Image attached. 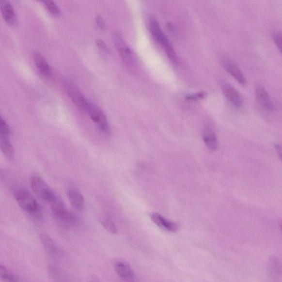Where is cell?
I'll return each instance as SVG.
<instances>
[{"instance_id":"16","label":"cell","mask_w":282,"mask_h":282,"mask_svg":"<svg viewBox=\"0 0 282 282\" xmlns=\"http://www.w3.org/2000/svg\"><path fill=\"white\" fill-rule=\"evenodd\" d=\"M202 136L204 144L208 150L216 151L218 148L219 142L214 131L209 127L205 128Z\"/></svg>"},{"instance_id":"11","label":"cell","mask_w":282,"mask_h":282,"mask_svg":"<svg viewBox=\"0 0 282 282\" xmlns=\"http://www.w3.org/2000/svg\"><path fill=\"white\" fill-rule=\"evenodd\" d=\"M0 9L2 17L8 26L15 27L17 25V17L14 7L10 1L7 0L0 1Z\"/></svg>"},{"instance_id":"6","label":"cell","mask_w":282,"mask_h":282,"mask_svg":"<svg viewBox=\"0 0 282 282\" xmlns=\"http://www.w3.org/2000/svg\"><path fill=\"white\" fill-rule=\"evenodd\" d=\"M63 86L67 95L76 106L85 110L88 100L85 98L79 88L72 80L63 79Z\"/></svg>"},{"instance_id":"28","label":"cell","mask_w":282,"mask_h":282,"mask_svg":"<svg viewBox=\"0 0 282 282\" xmlns=\"http://www.w3.org/2000/svg\"><path fill=\"white\" fill-rule=\"evenodd\" d=\"M275 148L278 155H279L280 158L282 162V145L279 143L275 144Z\"/></svg>"},{"instance_id":"30","label":"cell","mask_w":282,"mask_h":282,"mask_svg":"<svg viewBox=\"0 0 282 282\" xmlns=\"http://www.w3.org/2000/svg\"><path fill=\"white\" fill-rule=\"evenodd\" d=\"M279 226L281 229V231L282 232V219H280L279 221Z\"/></svg>"},{"instance_id":"22","label":"cell","mask_w":282,"mask_h":282,"mask_svg":"<svg viewBox=\"0 0 282 282\" xmlns=\"http://www.w3.org/2000/svg\"><path fill=\"white\" fill-rule=\"evenodd\" d=\"M44 3L45 4L47 10L50 12L52 15L58 17L60 15V10L55 2L51 1V0H46V1H44Z\"/></svg>"},{"instance_id":"7","label":"cell","mask_w":282,"mask_h":282,"mask_svg":"<svg viewBox=\"0 0 282 282\" xmlns=\"http://www.w3.org/2000/svg\"><path fill=\"white\" fill-rule=\"evenodd\" d=\"M115 46L118 50L121 58L125 63L127 66L131 67H135V57L130 47L127 46L125 41L122 35L116 33L114 35Z\"/></svg>"},{"instance_id":"2","label":"cell","mask_w":282,"mask_h":282,"mask_svg":"<svg viewBox=\"0 0 282 282\" xmlns=\"http://www.w3.org/2000/svg\"><path fill=\"white\" fill-rule=\"evenodd\" d=\"M15 198L24 211L34 215L39 212L40 209L37 201L26 189H17L15 192Z\"/></svg>"},{"instance_id":"19","label":"cell","mask_w":282,"mask_h":282,"mask_svg":"<svg viewBox=\"0 0 282 282\" xmlns=\"http://www.w3.org/2000/svg\"><path fill=\"white\" fill-rule=\"evenodd\" d=\"M268 271L270 275L273 279H277L280 272V265L279 260L276 257L270 258L268 264Z\"/></svg>"},{"instance_id":"15","label":"cell","mask_w":282,"mask_h":282,"mask_svg":"<svg viewBox=\"0 0 282 282\" xmlns=\"http://www.w3.org/2000/svg\"><path fill=\"white\" fill-rule=\"evenodd\" d=\"M34 63L38 71L44 76L49 77L51 75V68L44 56L37 51L33 54Z\"/></svg>"},{"instance_id":"4","label":"cell","mask_w":282,"mask_h":282,"mask_svg":"<svg viewBox=\"0 0 282 282\" xmlns=\"http://www.w3.org/2000/svg\"><path fill=\"white\" fill-rule=\"evenodd\" d=\"M85 111L89 115L93 122L100 131L106 134H108L110 133V124H109L106 115L101 109L96 106L95 103L88 100Z\"/></svg>"},{"instance_id":"10","label":"cell","mask_w":282,"mask_h":282,"mask_svg":"<svg viewBox=\"0 0 282 282\" xmlns=\"http://www.w3.org/2000/svg\"><path fill=\"white\" fill-rule=\"evenodd\" d=\"M221 64L224 70L229 74H230L237 82L239 83L241 85H245L247 83V78L236 63L230 59L224 58L221 60Z\"/></svg>"},{"instance_id":"18","label":"cell","mask_w":282,"mask_h":282,"mask_svg":"<svg viewBox=\"0 0 282 282\" xmlns=\"http://www.w3.org/2000/svg\"><path fill=\"white\" fill-rule=\"evenodd\" d=\"M40 239L44 247L51 255H57L59 253V248L54 240L45 233H42L40 235Z\"/></svg>"},{"instance_id":"1","label":"cell","mask_w":282,"mask_h":282,"mask_svg":"<svg viewBox=\"0 0 282 282\" xmlns=\"http://www.w3.org/2000/svg\"><path fill=\"white\" fill-rule=\"evenodd\" d=\"M149 30H150L152 37H154L156 41L163 47L171 61L173 63H178V59L174 48L172 47L166 35L164 33L158 22L154 17H152L150 19Z\"/></svg>"},{"instance_id":"9","label":"cell","mask_w":282,"mask_h":282,"mask_svg":"<svg viewBox=\"0 0 282 282\" xmlns=\"http://www.w3.org/2000/svg\"><path fill=\"white\" fill-rule=\"evenodd\" d=\"M220 86L225 98L233 106L236 108H240L242 106V98L235 87L230 83L223 80H220Z\"/></svg>"},{"instance_id":"29","label":"cell","mask_w":282,"mask_h":282,"mask_svg":"<svg viewBox=\"0 0 282 282\" xmlns=\"http://www.w3.org/2000/svg\"><path fill=\"white\" fill-rule=\"evenodd\" d=\"M89 282H101V281H100L97 277L93 276L90 278Z\"/></svg>"},{"instance_id":"12","label":"cell","mask_w":282,"mask_h":282,"mask_svg":"<svg viewBox=\"0 0 282 282\" xmlns=\"http://www.w3.org/2000/svg\"><path fill=\"white\" fill-rule=\"evenodd\" d=\"M255 94L258 102L261 106L267 110H275V106L274 104L271 96L265 87L259 84L256 87Z\"/></svg>"},{"instance_id":"21","label":"cell","mask_w":282,"mask_h":282,"mask_svg":"<svg viewBox=\"0 0 282 282\" xmlns=\"http://www.w3.org/2000/svg\"><path fill=\"white\" fill-rule=\"evenodd\" d=\"M100 223L103 225L104 228L112 234L118 233V228H117L114 221L109 217H102L99 220Z\"/></svg>"},{"instance_id":"24","label":"cell","mask_w":282,"mask_h":282,"mask_svg":"<svg viewBox=\"0 0 282 282\" xmlns=\"http://www.w3.org/2000/svg\"><path fill=\"white\" fill-rule=\"evenodd\" d=\"M273 41L282 54V31H277L273 35Z\"/></svg>"},{"instance_id":"3","label":"cell","mask_w":282,"mask_h":282,"mask_svg":"<svg viewBox=\"0 0 282 282\" xmlns=\"http://www.w3.org/2000/svg\"><path fill=\"white\" fill-rule=\"evenodd\" d=\"M50 204L54 216L61 222L69 225L78 223L77 217L68 210L63 201L57 196Z\"/></svg>"},{"instance_id":"20","label":"cell","mask_w":282,"mask_h":282,"mask_svg":"<svg viewBox=\"0 0 282 282\" xmlns=\"http://www.w3.org/2000/svg\"><path fill=\"white\" fill-rule=\"evenodd\" d=\"M0 276L4 281L7 282H18L17 277L5 266H0Z\"/></svg>"},{"instance_id":"23","label":"cell","mask_w":282,"mask_h":282,"mask_svg":"<svg viewBox=\"0 0 282 282\" xmlns=\"http://www.w3.org/2000/svg\"><path fill=\"white\" fill-rule=\"evenodd\" d=\"M11 134V129L10 126L1 117V120H0V136L9 138Z\"/></svg>"},{"instance_id":"5","label":"cell","mask_w":282,"mask_h":282,"mask_svg":"<svg viewBox=\"0 0 282 282\" xmlns=\"http://www.w3.org/2000/svg\"><path fill=\"white\" fill-rule=\"evenodd\" d=\"M31 186L35 194L46 202L50 204L56 197L55 193L38 175L31 176Z\"/></svg>"},{"instance_id":"27","label":"cell","mask_w":282,"mask_h":282,"mask_svg":"<svg viewBox=\"0 0 282 282\" xmlns=\"http://www.w3.org/2000/svg\"><path fill=\"white\" fill-rule=\"evenodd\" d=\"M95 22L96 25L100 28L101 30H104L106 29V25H105V23L103 18L101 16H97L95 18Z\"/></svg>"},{"instance_id":"17","label":"cell","mask_w":282,"mask_h":282,"mask_svg":"<svg viewBox=\"0 0 282 282\" xmlns=\"http://www.w3.org/2000/svg\"><path fill=\"white\" fill-rule=\"evenodd\" d=\"M0 146H1V150L4 156L8 160L13 161L15 158V151L9 138L0 136Z\"/></svg>"},{"instance_id":"25","label":"cell","mask_w":282,"mask_h":282,"mask_svg":"<svg viewBox=\"0 0 282 282\" xmlns=\"http://www.w3.org/2000/svg\"><path fill=\"white\" fill-rule=\"evenodd\" d=\"M204 92H199L197 94H192L187 96V99L190 100H197L202 99L205 97Z\"/></svg>"},{"instance_id":"14","label":"cell","mask_w":282,"mask_h":282,"mask_svg":"<svg viewBox=\"0 0 282 282\" xmlns=\"http://www.w3.org/2000/svg\"><path fill=\"white\" fill-rule=\"evenodd\" d=\"M67 196L72 207L76 210L81 211L85 208V200L82 193L77 189L73 188L68 189Z\"/></svg>"},{"instance_id":"8","label":"cell","mask_w":282,"mask_h":282,"mask_svg":"<svg viewBox=\"0 0 282 282\" xmlns=\"http://www.w3.org/2000/svg\"><path fill=\"white\" fill-rule=\"evenodd\" d=\"M112 266L117 275L125 282H138L135 273L130 266L125 261L115 260L112 262Z\"/></svg>"},{"instance_id":"26","label":"cell","mask_w":282,"mask_h":282,"mask_svg":"<svg viewBox=\"0 0 282 282\" xmlns=\"http://www.w3.org/2000/svg\"><path fill=\"white\" fill-rule=\"evenodd\" d=\"M96 46H98L99 49L102 51L107 52L108 51V47L106 45V44L103 41V40L101 39H99L96 40Z\"/></svg>"},{"instance_id":"13","label":"cell","mask_w":282,"mask_h":282,"mask_svg":"<svg viewBox=\"0 0 282 282\" xmlns=\"http://www.w3.org/2000/svg\"><path fill=\"white\" fill-rule=\"evenodd\" d=\"M151 219L157 226L164 231L172 233H175L178 231L179 226L178 224L164 218L159 213H152L151 215Z\"/></svg>"}]
</instances>
